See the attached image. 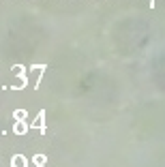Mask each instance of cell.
<instances>
[{"label":"cell","instance_id":"cell-1","mask_svg":"<svg viewBox=\"0 0 165 167\" xmlns=\"http://www.w3.org/2000/svg\"><path fill=\"white\" fill-rule=\"evenodd\" d=\"M43 116H45V114H43V111H41V114H39V118H37V122H34V126H39V129H43Z\"/></svg>","mask_w":165,"mask_h":167},{"label":"cell","instance_id":"cell-2","mask_svg":"<svg viewBox=\"0 0 165 167\" xmlns=\"http://www.w3.org/2000/svg\"><path fill=\"white\" fill-rule=\"evenodd\" d=\"M24 131H26V126L19 122V124H17V133H24Z\"/></svg>","mask_w":165,"mask_h":167}]
</instances>
